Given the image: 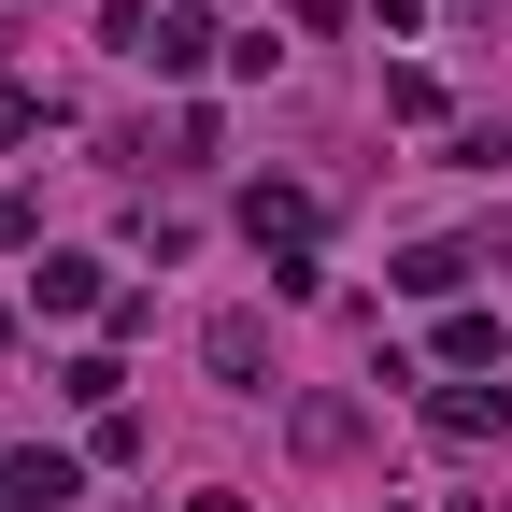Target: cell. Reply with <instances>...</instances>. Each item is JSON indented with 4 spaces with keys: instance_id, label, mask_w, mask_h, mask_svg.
<instances>
[{
    "instance_id": "2",
    "label": "cell",
    "mask_w": 512,
    "mask_h": 512,
    "mask_svg": "<svg viewBox=\"0 0 512 512\" xmlns=\"http://www.w3.org/2000/svg\"><path fill=\"white\" fill-rule=\"evenodd\" d=\"M29 299H43V313H86V299H100V256H43Z\"/></svg>"
},
{
    "instance_id": "4",
    "label": "cell",
    "mask_w": 512,
    "mask_h": 512,
    "mask_svg": "<svg viewBox=\"0 0 512 512\" xmlns=\"http://www.w3.org/2000/svg\"><path fill=\"white\" fill-rule=\"evenodd\" d=\"M200 43H214L200 15H157V29H143V57H157V72H200Z\"/></svg>"
},
{
    "instance_id": "3",
    "label": "cell",
    "mask_w": 512,
    "mask_h": 512,
    "mask_svg": "<svg viewBox=\"0 0 512 512\" xmlns=\"http://www.w3.org/2000/svg\"><path fill=\"white\" fill-rule=\"evenodd\" d=\"M242 228H256V242H299V228H313V200H299V185H256Z\"/></svg>"
},
{
    "instance_id": "1",
    "label": "cell",
    "mask_w": 512,
    "mask_h": 512,
    "mask_svg": "<svg viewBox=\"0 0 512 512\" xmlns=\"http://www.w3.org/2000/svg\"><path fill=\"white\" fill-rule=\"evenodd\" d=\"M57 498H72V456H43V441H29V456L0 470V512H57Z\"/></svg>"
}]
</instances>
